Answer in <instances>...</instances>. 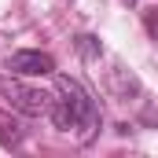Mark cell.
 Segmentation results:
<instances>
[{"mask_svg": "<svg viewBox=\"0 0 158 158\" xmlns=\"http://www.w3.org/2000/svg\"><path fill=\"white\" fill-rule=\"evenodd\" d=\"M52 121L63 132H74L77 129L81 140L92 136V129L99 125V110H96L92 92H85V85L74 81V77H59V99L52 103Z\"/></svg>", "mask_w": 158, "mask_h": 158, "instance_id": "obj_1", "label": "cell"}, {"mask_svg": "<svg viewBox=\"0 0 158 158\" xmlns=\"http://www.w3.org/2000/svg\"><path fill=\"white\" fill-rule=\"evenodd\" d=\"M4 96H7V103L11 107H19L22 114H52V96L48 92H37V88H26V85H4Z\"/></svg>", "mask_w": 158, "mask_h": 158, "instance_id": "obj_2", "label": "cell"}, {"mask_svg": "<svg viewBox=\"0 0 158 158\" xmlns=\"http://www.w3.org/2000/svg\"><path fill=\"white\" fill-rule=\"evenodd\" d=\"M4 66L19 77H44V74H55V59L48 52H15L4 59Z\"/></svg>", "mask_w": 158, "mask_h": 158, "instance_id": "obj_3", "label": "cell"}, {"mask_svg": "<svg viewBox=\"0 0 158 158\" xmlns=\"http://www.w3.org/2000/svg\"><path fill=\"white\" fill-rule=\"evenodd\" d=\"M77 52L85 55V59H96L103 48H99V37H92V33H81L77 37Z\"/></svg>", "mask_w": 158, "mask_h": 158, "instance_id": "obj_4", "label": "cell"}, {"mask_svg": "<svg viewBox=\"0 0 158 158\" xmlns=\"http://www.w3.org/2000/svg\"><path fill=\"white\" fill-rule=\"evenodd\" d=\"M147 33L158 37V11H147Z\"/></svg>", "mask_w": 158, "mask_h": 158, "instance_id": "obj_5", "label": "cell"}, {"mask_svg": "<svg viewBox=\"0 0 158 158\" xmlns=\"http://www.w3.org/2000/svg\"><path fill=\"white\" fill-rule=\"evenodd\" d=\"M129 4H136V0H129Z\"/></svg>", "mask_w": 158, "mask_h": 158, "instance_id": "obj_6", "label": "cell"}]
</instances>
